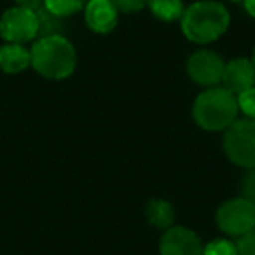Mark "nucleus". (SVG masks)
I'll list each match as a JSON object with an SVG mask.
<instances>
[{"label":"nucleus","instance_id":"19","mask_svg":"<svg viewBox=\"0 0 255 255\" xmlns=\"http://www.w3.org/2000/svg\"><path fill=\"white\" fill-rule=\"evenodd\" d=\"M110 2L121 12H138L145 7L149 0H110Z\"/></svg>","mask_w":255,"mask_h":255},{"label":"nucleus","instance_id":"12","mask_svg":"<svg viewBox=\"0 0 255 255\" xmlns=\"http://www.w3.org/2000/svg\"><path fill=\"white\" fill-rule=\"evenodd\" d=\"M145 217L149 220V224L156 229H170L173 226L175 220V210L173 205L166 199L161 198H154L147 203L145 206Z\"/></svg>","mask_w":255,"mask_h":255},{"label":"nucleus","instance_id":"14","mask_svg":"<svg viewBox=\"0 0 255 255\" xmlns=\"http://www.w3.org/2000/svg\"><path fill=\"white\" fill-rule=\"evenodd\" d=\"M86 5V0H44V9L56 18L75 14Z\"/></svg>","mask_w":255,"mask_h":255},{"label":"nucleus","instance_id":"17","mask_svg":"<svg viewBox=\"0 0 255 255\" xmlns=\"http://www.w3.org/2000/svg\"><path fill=\"white\" fill-rule=\"evenodd\" d=\"M236 100H238V109L247 117L255 119V86L247 89V91L240 93V95H236Z\"/></svg>","mask_w":255,"mask_h":255},{"label":"nucleus","instance_id":"21","mask_svg":"<svg viewBox=\"0 0 255 255\" xmlns=\"http://www.w3.org/2000/svg\"><path fill=\"white\" fill-rule=\"evenodd\" d=\"M243 4L248 14H250L252 18H255V0H243Z\"/></svg>","mask_w":255,"mask_h":255},{"label":"nucleus","instance_id":"13","mask_svg":"<svg viewBox=\"0 0 255 255\" xmlns=\"http://www.w3.org/2000/svg\"><path fill=\"white\" fill-rule=\"evenodd\" d=\"M147 5L150 12L161 21H177L185 11L182 0H149Z\"/></svg>","mask_w":255,"mask_h":255},{"label":"nucleus","instance_id":"23","mask_svg":"<svg viewBox=\"0 0 255 255\" xmlns=\"http://www.w3.org/2000/svg\"><path fill=\"white\" fill-rule=\"evenodd\" d=\"M231 2H241V0H231Z\"/></svg>","mask_w":255,"mask_h":255},{"label":"nucleus","instance_id":"4","mask_svg":"<svg viewBox=\"0 0 255 255\" xmlns=\"http://www.w3.org/2000/svg\"><path fill=\"white\" fill-rule=\"evenodd\" d=\"M224 150L234 164L255 168V119H238L226 129Z\"/></svg>","mask_w":255,"mask_h":255},{"label":"nucleus","instance_id":"10","mask_svg":"<svg viewBox=\"0 0 255 255\" xmlns=\"http://www.w3.org/2000/svg\"><path fill=\"white\" fill-rule=\"evenodd\" d=\"M84 18L89 30L109 33L117 25V9L110 0H89L84 5Z\"/></svg>","mask_w":255,"mask_h":255},{"label":"nucleus","instance_id":"3","mask_svg":"<svg viewBox=\"0 0 255 255\" xmlns=\"http://www.w3.org/2000/svg\"><path fill=\"white\" fill-rule=\"evenodd\" d=\"M240 112L236 95L226 88H206L196 98L192 116L199 128L206 131H224L236 121Z\"/></svg>","mask_w":255,"mask_h":255},{"label":"nucleus","instance_id":"5","mask_svg":"<svg viewBox=\"0 0 255 255\" xmlns=\"http://www.w3.org/2000/svg\"><path fill=\"white\" fill-rule=\"evenodd\" d=\"M40 32L39 14L32 9L11 7L0 18V35L9 44L30 42Z\"/></svg>","mask_w":255,"mask_h":255},{"label":"nucleus","instance_id":"7","mask_svg":"<svg viewBox=\"0 0 255 255\" xmlns=\"http://www.w3.org/2000/svg\"><path fill=\"white\" fill-rule=\"evenodd\" d=\"M226 61L215 51L201 49L196 51L187 61V74L196 84L213 88L219 82H222Z\"/></svg>","mask_w":255,"mask_h":255},{"label":"nucleus","instance_id":"20","mask_svg":"<svg viewBox=\"0 0 255 255\" xmlns=\"http://www.w3.org/2000/svg\"><path fill=\"white\" fill-rule=\"evenodd\" d=\"M14 2L18 7L32 9V11H37V9L44 4V0H14Z\"/></svg>","mask_w":255,"mask_h":255},{"label":"nucleus","instance_id":"2","mask_svg":"<svg viewBox=\"0 0 255 255\" xmlns=\"http://www.w3.org/2000/svg\"><path fill=\"white\" fill-rule=\"evenodd\" d=\"M30 60L35 72L53 81H60L72 75L77 63L74 46L58 33L37 40L30 49Z\"/></svg>","mask_w":255,"mask_h":255},{"label":"nucleus","instance_id":"15","mask_svg":"<svg viewBox=\"0 0 255 255\" xmlns=\"http://www.w3.org/2000/svg\"><path fill=\"white\" fill-rule=\"evenodd\" d=\"M240 198L247 199V201L255 205V168H248L240 178Z\"/></svg>","mask_w":255,"mask_h":255},{"label":"nucleus","instance_id":"1","mask_svg":"<svg viewBox=\"0 0 255 255\" xmlns=\"http://www.w3.org/2000/svg\"><path fill=\"white\" fill-rule=\"evenodd\" d=\"M182 32L191 42L208 44L220 39L231 23L226 5L215 0H199L189 5L180 18Z\"/></svg>","mask_w":255,"mask_h":255},{"label":"nucleus","instance_id":"6","mask_svg":"<svg viewBox=\"0 0 255 255\" xmlns=\"http://www.w3.org/2000/svg\"><path fill=\"white\" fill-rule=\"evenodd\" d=\"M217 224L229 236H243L255 227V205L243 198L227 199L217 210Z\"/></svg>","mask_w":255,"mask_h":255},{"label":"nucleus","instance_id":"18","mask_svg":"<svg viewBox=\"0 0 255 255\" xmlns=\"http://www.w3.org/2000/svg\"><path fill=\"white\" fill-rule=\"evenodd\" d=\"M238 255H255V227L247 234L240 236L236 243Z\"/></svg>","mask_w":255,"mask_h":255},{"label":"nucleus","instance_id":"8","mask_svg":"<svg viewBox=\"0 0 255 255\" xmlns=\"http://www.w3.org/2000/svg\"><path fill=\"white\" fill-rule=\"evenodd\" d=\"M159 252L161 255H203V245L194 231L171 226L161 238Z\"/></svg>","mask_w":255,"mask_h":255},{"label":"nucleus","instance_id":"9","mask_svg":"<svg viewBox=\"0 0 255 255\" xmlns=\"http://www.w3.org/2000/svg\"><path fill=\"white\" fill-rule=\"evenodd\" d=\"M224 88L229 89L233 95L247 91L255 84V65L247 58H234L226 63L222 75Z\"/></svg>","mask_w":255,"mask_h":255},{"label":"nucleus","instance_id":"22","mask_svg":"<svg viewBox=\"0 0 255 255\" xmlns=\"http://www.w3.org/2000/svg\"><path fill=\"white\" fill-rule=\"evenodd\" d=\"M252 63L255 65V49H254V60H252Z\"/></svg>","mask_w":255,"mask_h":255},{"label":"nucleus","instance_id":"11","mask_svg":"<svg viewBox=\"0 0 255 255\" xmlns=\"http://www.w3.org/2000/svg\"><path fill=\"white\" fill-rule=\"evenodd\" d=\"M32 65L30 51L23 44H5L0 47V70L5 74H19Z\"/></svg>","mask_w":255,"mask_h":255},{"label":"nucleus","instance_id":"16","mask_svg":"<svg viewBox=\"0 0 255 255\" xmlns=\"http://www.w3.org/2000/svg\"><path fill=\"white\" fill-rule=\"evenodd\" d=\"M203 255H238L236 245L229 240H213L206 247H203Z\"/></svg>","mask_w":255,"mask_h":255}]
</instances>
